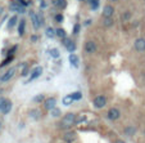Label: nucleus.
I'll return each mask as SVG.
<instances>
[{"instance_id": "10", "label": "nucleus", "mask_w": 145, "mask_h": 143, "mask_svg": "<svg viewBox=\"0 0 145 143\" xmlns=\"http://www.w3.org/2000/svg\"><path fill=\"white\" fill-rule=\"evenodd\" d=\"M135 49L137 52H144L145 50V39L140 37V39L136 40L135 41Z\"/></svg>"}, {"instance_id": "7", "label": "nucleus", "mask_w": 145, "mask_h": 143, "mask_svg": "<svg viewBox=\"0 0 145 143\" xmlns=\"http://www.w3.org/2000/svg\"><path fill=\"white\" fill-rule=\"evenodd\" d=\"M57 105V99L55 98H48L45 102H44V108L48 110V111H51Z\"/></svg>"}, {"instance_id": "30", "label": "nucleus", "mask_w": 145, "mask_h": 143, "mask_svg": "<svg viewBox=\"0 0 145 143\" xmlns=\"http://www.w3.org/2000/svg\"><path fill=\"white\" fill-rule=\"evenodd\" d=\"M125 132H126V134H134L136 130H135V128H127Z\"/></svg>"}, {"instance_id": "27", "label": "nucleus", "mask_w": 145, "mask_h": 143, "mask_svg": "<svg viewBox=\"0 0 145 143\" xmlns=\"http://www.w3.org/2000/svg\"><path fill=\"white\" fill-rule=\"evenodd\" d=\"M13 2H15L17 4H19V5H22V7H25V8H26V7L28 5V3L26 2V0H13Z\"/></svg>"}, {"instance_id": "34", "label": "nucleus", "mask_w": 145, "mask_h": 143, "mask_svg": "<svg viewBox=\"0 0 145 143\" xmlns=\"http://www.w3.org/2000/svg\"><path fill=\"white\" fill-rule=\"evenodd\" d=\"M43 99H44V95H36L33 101H35V102H41Z\"/></svg>"}, {"instance_id": "40", "label": "nucleus", "mask_w": 145, "mask_h": 143, "mask_svg": "<svg viewBox=\"0 0 145 143\" xmlns=\"http://www.w3.org/2000/svg\"><path fill=\"white\" fill-rule=\"evenodd\" d=\"M0 81H2V77H0Z\"/></svg>"}, {"instance_id": "9", "label": "nucleus", "mask_w": 145, "mask_h": 143, "mask_svg": "<svg viewBox=\"0 0 145 143\" xmlns=\"http://www.w3.org/2000/svg\"><path fill=\"white\" fill-rule=\"evenodd\" d=\"M114 14V8L112 5H105L103 9V16L104 18H112V16Z\"/></svg>"}, {"instance_id": "33", "label": "nucleus", "mask_w": 145, "mask_h": 143, "mask_svg": "<svg viewBox=\"0 0 145 143\" xmlns=\"http://www.w3.org/2000/svg\"><path fill=\"white\" fill-rule=\"evenodd\" d=\"M5 98H0V111L3 110V107H4V103H5Z\"/></svg>"}, {"instance_id": "13", "label": "nucleus", "mask_w": 145, "mask_h": 143, "mask_svg": "<svg viewBox=\"0 0 145 143\" xmlns=\"http://www.w3.org/2000/svg\"><path fill=\"white\" fill-rule=\"evenodd\" d=\"M12 102L10 101H5V103H4V107H3V110H2V112L4 113V115H7V113H9L10 112V110H12Z\"/></svg>"}, {"instance_id": "21", "label": "nucleus", "mask_w": 145, "mask_h": 143, "mask_svg": "<svg viewBox=\"0 0 145 143\" xmlns=\"http://www.w3.org/2000/svg\"><path fill=\"white\" fill-rule=\"evenodd\" d=\"M55 31H57V35H58L60 39H66V31H64L63 28H57Z\"/></svg>"}, {"instance_id": "17", "label": "nucleus", "mask_w": 145, "mask_h": 143, "mask_svg": "<svg viewBox=\"0 0 145 143\" xmlns=\"http://www.w3.org/2000/svg\"><path fill=\"white\" fill-rule=\"evenodd\" d=\"M30 116H31L32 119L37 120V119H40V116H41V112H40L39 110H32V111L30 112Z\"/></svg>"}, {"instance_id": "4", "label": "nucleus", "mask_w": 145, "mask_h": 143, "mask_svg": "<svg viewBox=\"0 0 145 143\" xmlns=\"http://www.w3.org/2000/svg\"><path fill=\"white\" fill-rule=\"evenodd\" d=\"M85 52L86 53H89V54H93L95 50H96V43L95 41H93V40H89V41H86L85 43Z\"/></svg>"}, {"instance_id": "8", "label": "nucleus", "mask_w": 145, "mask_h": 143, "mask_svg": "<svg viewBox=\"0 0 145 143\" xmlns=\"http://www.w3.org/2000/svg\"><path fill=\"white\" fill-rule=\"evenodd\" d=\"M14 74H15V67L9 68V70L2 76V81H3V83H7V81H9V80L14 76Z\"/></svg>"}, {"instance_id": "3", "label": "nucleus", "mask_w": 145, "mask_h": 143, "mask_svg": "<svg viewBox=\"0 0 145 143\" xmlns=\"http://www.w3.org/2000/svg\"><path fill=\"white\" fill-rule=\"evenodd\" d=\"M30 16H31V21H32L33 27H35V28H39V27L41 26V23H43V18H41L39 14L33 13V12H31Z\"/></svg>"}, {"instance_id": "20", "label": "nucleus", "mask_w": 145, "mask_h": 143, "mask_svg": "<svg viewBox=\"0 0 145 143\" xmlns=\"http://www.w3.org/2000/svg\"><path fill=\"white\" fill-rule=\"evenodd\" d=\"M103 23H104V26H107V27H111V26H113L114 21L112 18H104L103 19Z\"/></svg>"}, {"instance_id": "22", "label": "nucleus", "mask_w": 145, "mask_h": 143, "mask_svg": "<svg viewBox=\"0 0 145 143\" xmlns=\"http://www.w3.org/2000/svg\"><path fill=\"white\" fill-rule=\"evenodd\" d=\"M45 34H46V36H48V37H53V36L57 34V31H55V30H53L51 27H49V28H46Z\"/></svg>"}, {"instance_id": "26", "label": "nucleus", "mask_w": 145, "mask_h": 143, "mask_svg": "<svg viewBox=\"0 0 145 143\" xmlns=\"http://www.w3.org/2000/svg\"><path fill=\"white\" fill-rule=\"evenodd\" d=\"M50 112H51V116H54V117H58V116L60 115V110H59V108H57V107H54Z\"/></svg>"}, {"instance_id": "28", "label": "nucleus", "mask_w": 145, "mask_h": 143, "mask_svg": "<svg viewBox=\"0 0 145 143\" xmlns=\"http://www.w3.org/2000/svg\"><path fill=\"white\" fill-rule=\"evenodd\" d=\"M130 17H131L130 12H126L125 14H122V19H123V21H127V19H130Z\"/></svg>"}, {"instance_id": "24", "label": "nucleus", "mask_w": 145, "mask_h": 143, "mask_svg": "<svg viewBox=\"0 0 145 143\" xmlns=\"http://www.w3.org/2000/svg\"><path fill=\"white\" fill-rule=\"evenodd\" d=\"M72 102H73V99H72V97H71V95H67V97H64V98H63V105H66V106L71 105Z\"/></svg>"}, {"instance_id": "16", "label": "nucleus", "mask_w": 145, "mask_h": 143, "mask_svg": "<svg viewBox=\"0 0 145 143\" xmlns=\"http://www.w3.org/2000/svg\"><path fill=\"white\" fill-rule=\"evenodd\" d=\"M54 4L59 8H66L67 7V2L66 0H54Z\"/></svg>"}, {"instance_id": "25", "label": "nucleus", "mask_w": 145, "mask_h": 143, "mask_svg": "<svg viewBox=\"0 0 145 143\" xmlns=\"http://www.w3.org/2000/svg\"><path fill=\"white\" fill-rule=\"evenodd\" d=\"M50 55H51L53 58H59L60 54H59V50H58V49H51V50H50Z\"/></svg>"}, {"instance_id": "6", "label": "nucleus", "mask_w": 145, "mask_h": 143, "mask_svg": "<svg viewBox=\"0 0 145 143\" xmlns=\"http://www.w3.org/2000/svg\"><path fill=\"white\" fill-rule=\"evenodd\" d=\"M63 139H64L66 143H75L76 139H77V135H76L75 132H67V133H64Z\"/></svg>"}, {"instance_id": "19", "label": "nucleus", "mask_w": 145, "mask_h": 143, "mask_svg": "<svg viewBox=\"0 0 145 143\" xmlns=\"http://www.w3.org/2000/svg\"><path fill=\"white\" fill-rule=\"evenodd\" d=\"M17 21H18V18H17V16H13L10 19H9V22H8V26L12 28V27H14L15 26V23H17Z\"/></svg>"}, {"instance_id": "18", "label": "nucleus", "mask_w": 145, "mask_h": 143, "mask_svg": "<svg viewBox=\"0 0 145 143\" xmlns=\"http://www.w3.org/2000/svg\"><path fill=\"white\" fill-rule=\"evenodd\" d=\"M89 3H90L93 10H96L99 8V0H89Z\"/></svg>"}, {"instance_id": "2", "label": "nucleus", "mask_w": 145, "mask_h": 143, "mask_svg": "<svg viewBox=\"0 0 145 143\" xmlns=\"http://www.w3.org/2000/svg\"><path fill=\"white\" fill-rule=\"evenodd\" d=\"M93 103H94V106L96 108H103L107 105V98H105V95H98V97L94 98Z\"/></svg>"}, {"instance_id": "35", "label": "nucleus", "mask_w": 145, "mask_h": 143, "mask_svg": "<svg viewBox=\"0 0 145 143\" xmlns=\"http://www.w3.org/2000/svg\"><path fill=\"white\" fill-rule=\"evenodd\" d=\"M78 28H80V25H76V27H75V32H77Z\"/></svg>"}, {"instance_id": "29", "label": "nucleus", "mask_w": 145, "mask_h": 143, "mask_svg": "<svg viewBox=\"0 0 145 143\" xmlns=\"http://www.w3.org/2000/svg\"><path fill=\"white\" fill-rule=\"evenodd\" d=\"M23 71H22V76H26L27 75V72H28V67H27V65L26 63H23Z\"/></svg>"}, {"instance_id": "12", "label": "nucleus", "mask_w": 145, "mask_h": 143, "mask_svg": "<svg viewBox=\"0 0 145 143\" xmlns=\"http://www.w3.org/2000/svg\"><path fill=\"white\" fill-rule=\"evenodd\" d=\"M41 72H43V68H41L40 66L35 67V68H33V71L31 72V77H30V80H35V79H37V77L41 75Z\"/></svg>"}, {"instance_id": "15", "label": "nucleus", "mask_w": 145, "mask_h": 143, "mask_svg": "<svg viewBox=\"0 0 145 143\" xmlns=\"http://www.w3.org/2000/svg\"><path fill=\"white\" fill-rule=\"evenodd\" d=\"M25 25H26L25 19H21V23H19V27H18V34H19L21 36L25 34Z\"/></svg>"}, {"instance_id": "39", "label": "nucleus", "mask_w": 145, "mask_h": 143, "mask_svg": "<svg viewBox=\"0 0 145 143\" xmlns=\"http://www.w3.org/2000/svg\"><path fill=\"white\" fill-rule=\"evenodd\" d=\"M2 10H3V9H2V8H0V13H2Z\"/></svg>"}, {"instance_id": "31", "label": "nucleus", "mask_w": 145, "mask_h": 143, "mask_svg": "<svg viewBox=\"0 0 145 143\" xmlns=\"http://www.w3.org/2000/svg\"><path fill=\"white\" fill-rule=\"evenodd\" d=\"M13 58H14V57H12V55H9V58H8L7 61H4V62L2 63V66H5L7 63H9V62H12V61H13Z\"/></svg>"}, {"instance_id": "38", "label": "nucleus", "mask_w": 145, "mask_h": 143, "mask_svg": "<svg viewBox=\"0 0 145 143\" xmlns=\"http://www.w3.org/2000/svg\"><path fill=\"white\" fill-rule=\"evenodd\" d=\"M111 2H117V0H111Z\"/></svg>"}, {"instance_id": "5", "label": "nucleus", "mask_w": 145, "mask_h": 143, "mask_svg": "<svg viewBox=\"0 0 145 143\" xmlns=\"http://www.w3.org/2000/svg\"><path fill=\"white\" fill-rule=\"evenodd\" d=\"M119 116H121V112H119V110L118 108H111L109 111H108V113H107V117L109 119V120H118L119 119Z\"/></svg>"}, {"instance_id": "1", "label": "nucleus", "mask_w": 145, "mask_h": 143, "mask_svg": "<svg viewBox=\"0 0 145 143\" xmlns=\"http://www.w3.org/2000/svg\"><path fill=\"white\" fill-rule=\"evenodd\" d=\"M76 117H77V116H76L75 113H72V112L64 115V117L62 119L60 126L63 128V129H69V128H72V125L76 124Z\"/></svg>"}, {"instance_id": "11", "label": "nucleus", "mask_w": 145, "mask_h": 143, "mask_svg": "<svg viewBox=\"0 0 145 143\" xmlns=\"http://www.w3.org/2000/svg\"><path fill=\"white\" fill-rule=\"evenodd\" d=\"M63 44H64V47L69 50V52H73L75 49H76V47H75V43L72 41V40H69V39H63Z\"/></svg>"}, {"instance_id": "37", "label": "nucleus", "mask_w": 145, "mask_h": 143, "mask_svg": "<svg viewBox=\"0 0 145 143\" xmlns=\"http://www.w3.org/2000/svg\"><path fill=\"white\" fill-rule=\"evenodd\" d=\"M78 2H85V0H78Z\"/></svg>"}, {"instance_id": "14", "label": "nucleus", "mask_w": 145, "mask_h": 143, "mask_svg": "<svg viewBox=\"0 0 145 143\" xmlns=\"http://www.w3.org/2000/svg\"><path fill=\"white\" fill-rule=\"evenodd\" d=\"M69 63H71L75 68L78 67V57H77L76 54H71V55H69Z\"/></svg>"}, {"instance_id": "23", "label": "nucleus", "mask_w": 145, "mask_h": 143, "mask_svg": "<svg viewBox=\"0 0 145 143\" xmlns=\"http://www.w3.org/2000/svg\"><path fill=\"white\" fill-rule=\"evenodd\" d=\"M71 97H72V99H73V101H80V99L82 98V94H81L80 92H75V93H72V94H71Z\"/></svg>"}, {"instance_id": "32", "label": "nucleus", "mask_w": 145, "mask_h": 143, "mask_svg": "<svg viewBox=\"0 0 145 143\" xmlns=\"http://www.w3.org/2000/svg\"><path fill=\"white\" fill-rule=\"evenodd\" d=\"M55 21L57 22H62V21H63V16H62V14H57L55 16Z\"/></svg>"}, {"instance_id": "36", "label": "nucleus", "mask_w": 145, "mask_h": 143, "mask_svg": "<svg viewBox=\"0 0 145 143\" xmlns=\"http://www.w3.org/2000/svg\"><path fill=\"white\" fill-rule=\"evenodd\" d=\"M116 143H125V142H123V140H117Z\"/></svg>"}]
</instances>
